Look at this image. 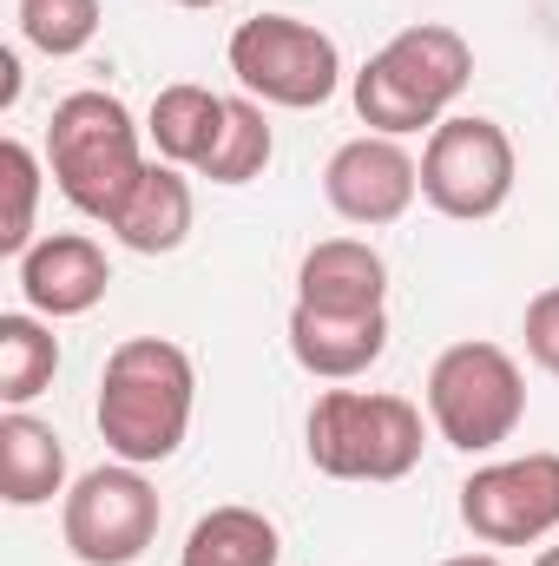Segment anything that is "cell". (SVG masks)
<instances>
[{"label":"cell","mask_w":559,"mask_h":566,"mask_svg":"<svg viewBox=\"0 0 559 566\" xmlns=\"http://www.w3.org/2000/svg\"><path fill=\"white\" fill-rule=\"evenodd\" d=\"M382 349H389V310H362V316L309 310V303L289 310V356L316 382H356L382 363Z\"/></svg>","instance_id":"obj_12"},{"label":"cell","mask_w":559,"mask_h":566,"mask_svg":"<svg viewBox=\"0 0 559 566\" xmlns=\"http://www.w3.org/2000/svg\"><path fill=\"white\" fill-rule=\"evenodd\" d=\"M113 290V264L86 231H53L20 258V296L33 316L60 323V316H86L99 310V296Z\"/></svg>","instance_id":"obj_11"},{"label":"cell","mask_w":559,"mask_h":566,"mask_svg":"<svg viewBox=\"0 0 559 566\" xmlns=\"http://www.w3.org/2000/svg\"><path fill=\"white\" fill-rule=\"evenodd\" d=\"M323 198L342 224L382 231V224L409 218V205L421 198V158H409V145L389 139V133H362V139L329 151Z\"/></svg>","instance_id":"obj_10"},{"label":"cell","mask_w":559,"mask_h":566,"mask_svg":"<svg viewBox=\"0 0 559 566\" xmlns=\"http://www.w3.org/2000/svg\"><path fill=\"white\" fill-rule=\"evenodd\" d=\"M191 409H198V369L178 343L126 336L106 356L93 422H99V441L113 448V461H133V468L171 461L191 434Z\"/></svg>","instance_id":"obj_1"},{"label":"cell","mask_w":559,"mask_h":566,"mask_svg":"<svg viewBox=\"0 0 559 566\" xmlns=\"http://www.w3.org/2000/svg\"><path fill=\"white\" fill-rule=\"evenodd\" d=\"M461 527L487 547H534L559 534V454L534 448V454L474 468L461 481Z\"/></svg>","instance_id":"obj_9"},{"label":"cell","mask_w":559,"mask_h":566,"mask_svg":"<svg viewBox=\"0 0 559 566\" xmlns=\"http://www.w3.org/2000/svg\"><path fill=\"white\" fill-rule=\"evenodd\" d=\"M309 468L329 481H402L415 474L428 428L409 396L389 389H323L303 422Z\"/></svg>","instance_id":"obj_4"},{"label":"cell","mask_w":559,"mask_h":566,"mask_svg":"<svg viewBox=\"0 0 559 566\" xmlns=\"http://www.w3.org/2000/svg\"><path fill=\"white\" fill-rule=\"evenodd\" d=\"M60 376V343L33 310H7L0 316V402L27 409L33 396H46Z\"/></svg>","instance_id":"obj_18"},{"label":"cell","mask_w":559,"mask_h":566,"mask_svg":"<svg viewBox=\"0 0 559 566\" xmlns=\"http://www.w3.org/2000/svg\"><path fill=\"white\" fill-rule=\"evenodd\" d=\"M520 336H527V356H534L547 376H559V283H547L540 296H527Z\"/></svg>","instance_id":"obj_22"},{"label":"cell","mask_w":559,"mask_h":566,"mask_svg":"<svg viewBox=\"0 0 559 566\" xmlns=\"http://www.w3.org/2000/svg\"><path fill=\"white\" fill-rule=\"evenodd\" d=\"M277 560H283L277 521L257 514V507H211L178 547V566H277Z\"/></svg>","instance_id":"obj_17"},{"label":"cell","mask_w":559,"mask_h":566,"mask_svg":"<svg viewBox=\"0 0 559 566\" xmlns=\"http://www.w3.org/2000/svg\"><path fill=\"white\" fill-rule=\"evenodd\" d=\"M441 566H507L500 554H454V560H441Z\"/></svg>","instance_id":"obj_24"},{"label":"cell","mask_w":559,"mask_h":566,"mask_svg":"<svg viewBox=\"0 0 559 566\" xmlns=\"http://www.w3.org/2000/svg\"><path fill=\"white\" fill-rule=\"evenodd\" d=\"M428 422L461 454H494L527 422V376L500 343H447L428 369Z\"/></svg>","instance_id":"obj_5"},{"label":"cell","mask_w":559,"mask_h":566,"mask_svg":"<svg viewBox=\"0 0 559 566\" xmlns=\"http://www.w3.org/2000/svg\"><path fill=\"white\" fill-rule=\"evenodd\" d=\"M178 7H224V0H178Z\"/></svg>","instance_id":"obj_26"},{"label":"cell","mask_w":559,"mask_h":566,"mask_svg":"<svg viewBox=\"0 0 559 566\" xmlns=\"http://www.w3.org/2000/svg\"><path fill=\"white\" fill-rule=\"evenodd\" d=\"M421 198L454 224H481V218L507 211V198H514L507 126L487 113H447L421 145Z\"/></svg>","instance_id":"obj_8"},{"label":"cell","mask_w":559,"mask_h":566,"mask_svg":"<svg viewBox=\"0 0 559 566\" xmlns=\"http://www.w3.org/2000/svg\"><path fill=\"white\" fill-rule=\"evenodd\" d=\"M0 178H7V224H0V251L20 264L40 238H33V205H40V151L27 139H0Z\"/></svg>","instance_id":"obj_21"},{"label":"cell","mask_w":559,"mask_h":566,"mask_svg":"<svg viewBox=\"0 0 559 566\" xmlns=\"http://www.w3.org/2000/svg\"><path fill=\"white\" fill-rule=\"evenodd\" d=\"M271 151H277V133H271L264 106L244 93V99H231L224 133H218V145H211V158L198 165V178H211V185H251V178H264Z\"/></svg>","instance_id":"obj_19"},{"label":"cell","mask_w":559,"mask_h":566,"mask_svg":"<svg viewBox=\"0 0 559 566\" xmlns=\"http://www.w3.org/2000/svg\"><path fill=\"white\" fill-rule=\"evenodd\" d=\"M66 494V441L40 416L7 409L0 416V501L7 507H46Z\"/></svg>","instance_id":"obj_15"},{"label":"cell","mask_w":559,"mask_h":566,"mask_svg":"<svg viewBox=\"0 0 559 566\" xmlns=\"http://www.w3.org/2000/svg\"><path fill=\"white\" fill-rule=\"evenodd\" d=\"M534 566H559V547H547V554H540V560H534Z\"/></svg>","instance_id":"obj_25"},{"label":"cell","mask_w":559,"mask_h":566,"mask_svg":"<svg viewBox=\"0 0 559 566\" xmlns=\"http://www.w3.org/2000/svg\"><path fill=\"white\" fill-rule=\"evenodd\" d=\"M296 303L309 310H342V316H362V310H382L389 303V264L369 238H323L303 251L296 264Z\"/></svg>","instance_id":"obj_13"},{"label":"cell","mask_w":559,"mask_h":566,"mask_svg":"<svg viewBox=\"0 0 559 566\" xmlns=\"http://www.w3.org/2000/svg\"><path fill=\"white\" fill-rule=\"evenodd\" d=\"M99 33V0H20V40L40 46L46 60L86 53Z\"/></svg>","instance_id":"obj_20"},{"label":"cell","mask_w":559,"mask_h":566,"mask_svg":"<svg viewBox=\"0 0 559 566\" xmlns=\"http://www.w3.org/2000/svg\"><path fill=\"white\" fill-rule=\"evenodd\" d=\"M238 86L257 99V106H283V113H309V106H329L336 86H342V46L296 20V13H257L231 33L224 46Z\"/></svg>","instance_id":"obj_6"},{"label":"cell","mask_w":559,"mask_h":566,"mask_svg":"<svg viewBox=\"0 0 559 566\" xmlns=\"http://www.w3.org/2000/svg\"><path fill=\"white\" fill-rule=\"evenodd\" d=\"M145 126L126 113V99L86 86V93H66L46 119V171L60 185V198L80 211V218H99L113 224L119 205L139 191L145 178Z\"/></svg>","instance_id":"obj_2"},{"label":"cell","mask_w":559,"mask_h":566,"mask_svg":"<svg viewBox=\"0 0 559 566\" xmlns=\"http://www.w3.org/2000/svg\"><path fill=\"white\" fill-rule=\"evenodd\" d=\"M467 80H474V46L441 20H421V27H402L382 53H369V66L349 80V99L369 133L409 139L447 119Z\"/></svg>","instance_id":"obj_3"},{"label":"cell","mask_w":559,"mask_h":566,"mask_svg":"<svg viewBox=\"0 0 559 566\" xmlns=\"http://www.w3.org/2000/svg\"><path fill=\"white\" fill-rule=\"evenodd\" d=\"M191 218H198V198H191V178H184V165H145L139 191L119 205V218L106 224L126 251H139V258H171L184 238H191Z\"/></svg>","instance_id":"obj_14"},{"label":"cell","mask_w":559,"mask_h":566,"mask_svg":"<svg viewBox=\"0 0 559 566\" xmlns=\"http://www.w3.org/2000/svg\"><path fill=\"white\" fill-rule=\"evenodd\" d=\"M224 113H231L224 93H211V86H198V80H178V86H165V93L151 99L145 139H151V151H158L165 165L198 171V165L211 158L218 133H224Z\"/></svg>","instance_id":"obj_16"},{"label":"cell","mask_w":559,"mask_h":566,"mask_svg":"<svg viewBox=\"0 0 559 566\" xmlns=\"http://www.w3.org/2000/svg\"><path fill=\"white\" fill-rule=\"evenodd\" d=\"M165 527V501L133 461L86 468L60 501V534L80 566H139Z\"/></svg>","instance_id":"obj_7"},{"label":"cell","mask_w":559,"mask_h":566,"mask_svg":"<svg viewBox=\"0 0 559 566\" xmlns=\"http://www.w3.org/2000/svg\"><path fill=\"white\" fill-rule=\"evenodd\" d=\"M13 99H20V60L0 53V106H13Z\"/></svg>","instance_id":"obj_23"}]
</instances>
